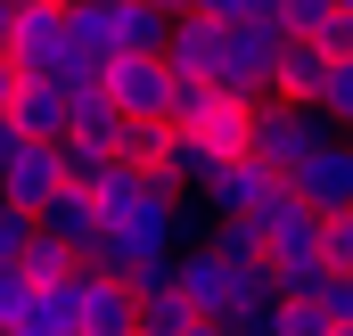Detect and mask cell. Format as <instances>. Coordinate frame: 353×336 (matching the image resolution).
Segmentation results:
<instances>
[{
    "label": "cell",
    "instance_id": "obj_1",
    "mask_svg": "<svg viewBox=\"0 0 353 336\" xmlns=\"http://www.w3.org/2000/svg\"><path fill=\"white\" fill-rule=\"evenodd\" d=\"M17 74H41V83H83V74H99L83 58V41H74V8L66 0H17V33H8V50H0Z\"/></svg>",
    "mask_w": 353,
    "mask_h": 336
},
{
    "label": "cell",
    "instance_id": "obj_2",
    "mask_svg": "<svg viewBox=\"0 0 353 336\" xmlns=\"http://www.w3.org/2000/svg\"><path fill=\"white\" fill-rule=\"evenodd\" d=\"M74 8V41H83L90 66H107V58H123V50H148L157 58V41H165V8H148V0H66Z\"/></svg>",
    "mask_w": 353,
    "mask_h": 336
},
{
    "label": "cell",
    "instance_id": "obj_3",
    "mask_svg": "<svg viewBox=\"0 0 353 336\" xmlns=\"http://www.w3.org/2000/svg\"><path fill=\"white\" fill-rule=\"evenodd\" d=\"M329 132H337V123H329L321 107H296V98H255V132H247V156H255V165H271L279 180H288V172L304 165V156H312Z\"/></svg>",
    "mask_w": 353,
    "mask_h": 336
},
{
    "label": "cell",
    "instance_id": "obj_4",
    "mask_svg": "<svg viewBox=\"0 0 353 336\" xmlns=\"http://www.w3.org/2000/svg\"><path fill=\"white\" fill-rule=\"evenodd\" d=\"M279 41H288V25H214V90L263 98L271 66H279Z\"/></svg>",
    "mask_w": 353,
    "mask_h": 336
},
{
    "label": "cell",
    "instance_id": "obj_5",
    "mask_svg": "<svg viewBox=\"0 0 353 336\" xmlns=\"http://www.w3.org/2000/svg\"><path fill=\"white\" fill-rule=\"evenodd\" d=\"M173 287L189 295V312H197V320H230V312H247V295H239V262L214 246V238H189V246H181Z\"/></svg>",
    "mask_w": 353,
    "mask_h": 336
},
{
    "label": "cell",
    "instance_id": "obj_6",
    "mask_svg": "<svg viewBox=\"0 0 353 336\" xmlns=\"http://www.w3.org/2000/svg\"><path fill=\"white\" fill-rule=\"evenodd\" d=\"M0 189H8V205H25V213H41L58 189H66V165H58V140H25L17 123H0Z\"/></svg>",
    "mask_w": 353,
    "mask_h": 336
},
{
    "label": "cell",
    "instance_id": "obj_7",
    "mask_svg": "<svg viewBox=\"0 0 353 336\" xmlns=\"http://www.w3.org/2000/svg\"><path fill=\"white\" fill-rule=\"evenodd\" d=\"M288 189H296L312 213H353V140H345V132H329L304 165L288 172Z\"/></svg>",
    "mask_w": 353,
    "mask_h": 336
},
{
    "label": "cell",
    "instance_id": "obj_8",
    "mask_svg": "<svg viewBox=\"0 0 353 336\" xmlns=\"http://www.w3.org/2000/svg\"><path fill=\"white\" fill-rule=\"evenodd\" d=\"M271 189H279V172H271V165H255V156H222L189 197L205 205V222H230V213H255Z\"/></svg>",
    "mask_w": 353,
    "mask_h": 336
},
{
    "label": "cell",
    "instance_id": "obj_9",
    "mask_svg": "<svg viewBox=\"0 0 353 336\" xmlns=\"http://www.w3.org/2000/svg\"><path fill=\"white\" fill-rule=\"evenodd\" d=\"M329 66H337V50H329V41H312V33H288V41H279V66H271V90H263V98L321 107V83H329Z\"/></svg>",
    "mask_w": 353,
    "mask_h": 336
},
{
    "label": "cell",
    "instance_id": "obj_10",
    "mask_svg": "<svg viewBox=\"0 0 353 336\" xmlns=\"http://www.w3.org/2000/svg\"><path fill=\"white\" fill-rule=\"evenodd\" d=\"M255 222H263V254H321V213H312L288 180L255 205Z\"/></svg>",
    "mask_w": 353,
    "mask_h": 336
},
{
    "label": "cell",
    "instance_id": "obj_11",
    "mask_svg": "<svg viewBox=\"0 0 353 336\" xmlns=\"http://www.w3.org/2000/svg\"><path fill=\"white\" fill-rule=\"evenodd\" d=\"M99 90H107L123 115H157V107H165V58L123 50V58H107V66H99Z\"/></svg>",
    "mask_w": 353,
    "mask_h": 336
},
{
    "label": "cell",
    "instance_id": "obj_12",
    "mask_svg": "<svg viewBox=\"0 0 353 336\" xmlns=\"http://www.w3.org/2000/svg\"><path fill=\"white\" fill-rule=\"evenodd\" d=\"M8 123H17L25 140H66V123H74V90L25 74V83H17V107H8Z\"/></svg>",
    "mask_w": 353,
    "mask_h": 336
},
{
    "label": "cell",
    "instance_id": "obj_13",
    "mask_svg": "<svg viewBox=\"0 0 353 336\" xmlns=\"http://www.w3.org/2000/svg\"><path fill=\"white\" fill-rule=\"evenodd\" d=\"M74 328H83V336H132V328H140L132 287L107 279V271H83V312H74Z\"/></svg>",
    "mask_w": 353,
    "mask_h": 336
},
{
    "label": "cell",
    "instance_id": "obj_14",
    "mask_svg": "<svg viewBox=\"0 0 353 336\" xmlns=\"http://www.w3.org/2000/svg\"><path fill=\"white\" fill-rule=\"evenodd\" d=\"M33 222H41V238L74 246V262H83V254H90V238L107 230V222H99V205H90V189H74V180H66V189H58V197H50Z\"/></svg>",
    "mask_w": 353,
    "mask_h": 336
},
{
    "label": "cell",
    "instance_id": "obj_15",
    "mask_svg": "<svg viewBox=\"0 0 353 336\" xmlns=\"http://www.w3.org/2000/svg\"><path fill=\"white\" fill-rule=\"evenodd\" d=\"M157 58H165V74H205L214 83V17H173L165 25V41H157Z\"/></svg>",
    "mask_w": 353,
    "mask_h": 336
},
{
    "label": "cell",
    "instance_id": "obj_16",
    "mask_svg": "<svg viewBox=\"0 0 353 336\" xmlns=\"http://www.w3.org/2000/svg\"><path fill=\"white\" fill-rule=\"evenodd\" d=\"M74 90V123H66V140H83V148H107L115 156V132H123V107L99 90V74H83V83H66Z\"/></svg>",
    "mask_w": 353,
    "mask_h": 336
},
{
    "label": "cell",
    "instance_id": "obj_17",
    "mask_svg": "<svg viewBox=\"0 0 353 336\" xmlns=\"http://www.w3.org/2000/svg\"><path fill=\"white\" fill-rule=\"evenodd\" d=\"M247 132H255V98H230V90H222V98H214V115H205L189 140L222 165V156H247Z\"/></svg>",
    "mask_w": 353,
    "mask_h": 336
},
{
    "label": "cell",
    "instance_id": "obj_18",
    "mask_svg": "<svg viewBox=\"0 0 353 336\" xmlns=\"http://www.w3.org/2000/svg\"><path fill=\"white\" fill-rule=\"evenodd\" d=\"M165 148H173V123H165V115H123V132H115V165L165 172Z\"/></svg>",
    "mask_w": 353,
    "mask_h": 336
},
{
    "label": "cell",
    "instance_id": "obj_19",
    "mask_svg": "<svg viewBox=\"0 0 353 336\" xmlns=\"http://www.w3.org/2000/svg\"><path fill=\"white\" fill-rule=\"evenodd\" d=\"M214 98H222V90L205 83V74H165V107H157V115H165L173 132H197V123L214 115Z\"/></svg>",
    "mask_w": 353,
    "mask_h": 336
},
{
    "label": "cell",
    "instance_id": "obj_20",
    "mask_svg": "<svg viewBox=\"0 0 353 336\" xmlns=\"http://www.w3.org/2000/svg\"><path fill=\"white\" fill-rule=\"evenodd\" d=\"M279 25H288V33H312V41H329V50H337V58H345V8H337V0H279Z\"/></svg>",
    "mask_w": 353,
    "mask_h": 336
},
{
    "label": "cell",
    "instance_id": "obj_21",
    "mask_svg": "<svg viewBox=\"0 0 353 336\" xmlns=\"http://www.w3.org/2000/svg\"><path fill=\"white\" fill-rule=\"evenodd\" d=\"M132 304H140V336H189L197 328V312H189L181 287H148V295H132Z\"/></svg>",
    "mask_w": 353,
    "mask_h": 336
},
{
    "label": "cell",
    "instance_id": "obj_22",
    "mask_svg": "<svg viewBox=\"0 0 353 336\" xmlns=\"http://www.w3.org/2000/svg\"><path fill=\"white\" fill-rule=\"evenodd\" d=\"M205 238L230 254V262H263V222H255V213H230V222H214Z\"/></svg>",
    "mask_w": 353,
    "mask_h": 336
},
{
    "label": "cell",
    "instance_id": "obj_23",
    "mask_svg": "<svg viewBox=\"0 0 353 336\" xmlns=\"http://www.w3.org/2000/svg\"><path fill=\"white\" fill-rule=\"evenodd\" d=\"M33 287H50V279H66L74 271V246H58V238H41V222H33V246H25V262H17Z\"/></svg>",
    "mask_w": 353,
    "mask_h": 336
},
{
    "label": "cell",
    "instance_id": "obj_24",
    "mask_svg": "<svg viewBox=\"0 0 353 336\" xmlns=\"http://www.w3.org/2000/svg\"><path fill=\"white\" fill-rule=\"evenodd\" d=\"M33 295H41V287H33V279H25L17 262H0V336L33 320Z\"/></svg>",
    "mask_w": 353,
    "mask_h": 336
},
{
    "label": "cell",
    "instance_id": "obj_25",
    "mask_svg": "<svg viewBox=\"0 0 353 336\" xmlns=\"http://www.w3.org/2000/svg\"><path fill=\"white\" fill-rule=\"evenodd\" d=\"M321 115H329L337 132H353V58L329 66V83H321Z\"/></svg>",
    "mask_w": 353,
    "mask_h": 336
},
{
    "label": "cell",
    "instance_id": "obj_26",
    "mask_svg": "<svg viewBox=\"0 0 353 336\" xmlns=\"http://www.w3.org/2000/svg\"><path fill=\"white\" fill-rule=\"evenodd\" d=\"M197 17H214V25H279V0H197Z\"/></svg>",
    "mask_w": 353,
    "mask_h": 336
},
{
    "label": "cell",
    "instance_id": "obj_27",
    "mask_svg": "<svg viewBox=\"0 0 353 336\" xmlns=\"http://www.w3.org/2000/svg\"><path fill=\"white\" fill-rule=\"evenodd\" d=\"M279 336H345V328H337V320H329L321 304H304V295H288V304H279Z\"/></svg>",
    "mask_w": 353,
    "mask_h": 336
},
{
    "label": "cell",
    "instance_id": "obj_28",
    "mask_svg": "<svg viewBox=\"0 0 353 336\" xmlns=\"http://www.w3.org/2000/svg\"><path fill=\"white\" fill-rule=\"evenodd\" d=\"M58 165H66V180H74V189H90V180H107V165H115V156H107V148H83V140H58Z\"/></svg>",
    "mask_w": 353,
    "mask_h": 336
},
{
    "label": "cell",
    "instance_id": "obj_29",
    "mask_svg": "<svg viewBox=\"0 0 353 336\" xmlns=\"http://www.w3.org/2000/svg\"><path fill=\"white\" fill-rule=\"evenodd\" d=\"M304 304H321V312H329L337 328H353V271H329V279H321V287H312Z\"/></svg>",
    "mask_w": 353,
    "mask_h": 336
},
{
    "label": "cell",
    "instance_id": "obj_30",
    "mask_svg": "<svg viewBox=\"0 0 353 336\" xmlns=\"http://www.w3.org/2000/svg\"><path fill=\"white\" fill-rule=\"evenodd\" d=\"M321 262L353 271V213H321Z\"/></svg>",
    "mask_w": 353,
    "mask_h": 336
},
{
    "label": "cell",
    "instance_id": "obj_31",
    "mask_svg": "<svg viewBox=\"0 0 353 336\" xmlns=\"http://www.w3.org/2000/svg\"><path fill=\"white\" fill-rule=\"evenodd\" d=\"M25 246H33V213L0 197V262H25Z\"/></svg>",
    "mask_w": 353,
    "mask_h": 336
},
{
    "label": "cell",
    "instance_id": "obj_32",
    "mask_svg": "<svg viewBox=\"0 0 353 336\" xmlns=\"http://www.w3.org/2000/svg\"><path fill=\"white\" fill-rule=\"evenodd\" d=\"M222 328L230 336H279V304H247V312H230Z\"/></svg>",
    "mask_w": 353,
    "mask_h": 336
},
{
    "label": "cell",
    "instance_id": "obj_33",
    "mask_svg": "<svg viewBox=\"0 0 353 336\" xmlns=\"http://www.w3.org/2000/svg\"><path fill=\"white\" fill-rule=\"evenodd\" d=\"M17 83H25V74H17V66L0 58V123H8V107H17Z\"/></svg>",
    "mask_w": 353,
    "mask_h": 336
},
{
    "label": "cell",
    "instance_id": "obj_34",
    "mask_svg": "<svg viewBox=\"0 0 353 336\" xmlns=\"http://www.w3.org/2000/svg\"><path fill=\"white\" fill-rule=\"evenodd\" d=\"M8 33H17V0H0V50H8Z\"/></svg>",
    "mask_w": 353,
    "mask_h": 336
},
{
    "label": "cell",
    "instance_id": "obj_35",
    "mask_svg": "<svg viewBox=\"0 0 353 336\" xmlns=\"http://www.w3.org/2000/svg\"><path fill=\"white\" fill-rule=\"evenodd\" d=\"M148 8H165V17H189V8H197V0H148Z\"/></svg>",
    "mask_w": 353,
    "mask_h": 336
},
{
    "label": "cell",
    "instance_id": "obj_36",
    "mask_svg": "<svg viewBox=\"0 0 353 336\" xmlns=\"http://www.w3.org/2000/svg\"><path fill=\"white\" fill-rule=\"evenodd\" d=\"M189 336H230V328H222V320H197V328H189Z\"/></svg>",
    "mask_w": 353,
    "mask_h": 336
},
{
    "label": "cell",
    "instance_id": "obj_37",
    "mask_svg": "<svg viewBox=\"0 0 353 336\" xmlns=\"http://www.w3.org/2000/svg\"><path fill=\"white\" fill-rule=\"evenodd\" d=\"M8 336H41V328H33V320H25V328H8Z\"/></svg>",
    "mask_w": 353,
    "mask_h": 336
},
{
    "label": "cell",
    "instance_id": "obj_38",
    "mask_svg": "<svg viewBox=\"0 0 353 336\" xmlns=\"http://www.w3.org/2000/svg\"><path fill=\"white\" fill-rule=\"evenodd\" d=\"M345 58H353V25H345Z\"/></svg>",
    "mask_w": 353,
    "mask_h": 336
},
{
    "label": "cell",
    "instance_id": "obj_39",
    "mask_svg": "<svg viewBox=\"0 0 353 336\" xmlns=\"http://www.w3.org/2000/svg\"><path fill=\"white\" fill-rule=\"evenodd\" d=\"M337 8H345V17H353V0H337Z\"/></svg>",
    "mask_w": 353,
    "mask_h": 336
},
{
    "label": "cell",
    "instance_id": "obj_40",
    "mask_svg": "<svg viewBox=\"0 0 353 336\" xmlns=\"http://www.w3.org/2000/svg\"><path fill=\"white\" fill-rule=\"evenodd\" d=\"M25 8H33V0H25Z\"/></svg>",
    "mask_w": 353,
    "mask_h": 336
},
{
    "label": "cell",
    "instance_id": "obj_41",
    "mask_svg": "<svg viewBox=\"0 0 353 336\" xmlns=\"http://www.w3.org/2000/svg\"><path fill=\"white\" fill-rule=\"evenodd\" d=\"M0 197H8V189H0Z\"/></svg>",
    "mask_w": 353,
    "mask_h": 336
},
{
    "label": "cell",
    "instance_id": "obj_42",
    "mask_svg": "<svg viewBox=\"0 0 353 336\" xmlns=\"http://www.w3.org/2000/svg\"><path fill=\"white\" fill-rule=\"evenodd\" d=\"M345 140H353V132H345Z\"/></svg>",
    "mask_w": 353,
    "mask_h": 336
},
{
    "label": "cell",
    "instance_id": "obj_43",
    "mask_svg": "<svg viewBox=\"0 0 353 336\" xmlns=\"http://www.w3.org/2000/svg\"><path fill=\"white\" fill-rule=\"evenodd\" d=\"M74 336H83V328H74Z\"/></svg>",
    "mask_w": 353,
    "mask_h": 336
},
{
    "label": "cell",
    "instance_id": "obj_44",
    "mask_svg": "<svg viewBox=\"0 0 353 336\" xmlns=\"http://www.w3.org/2000/svg\"><path fill=\"white\" fill-rule=\"evenodd\" d=\"M345 336H353V328H345Z\"/></svg>",
    "mask_w": 353,
    "mask_h": 336
}]
</instances>
